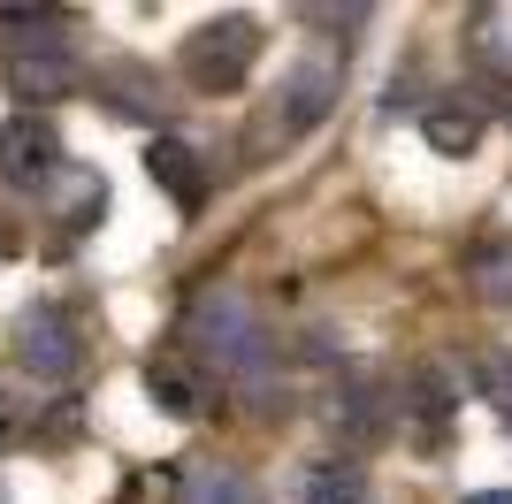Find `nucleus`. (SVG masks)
<instances>
[{
	"instance_id": "nucleus-17",
	"label": "nucleus",
	"mask_w": 512,
	"mask_h": 504,
	"mask_svg": "<svg viewBox=\"0 0 512 504\" xmlns=\"http://www.w3.org/2000/svg\"><path fill=\"white\" fill-rule=\"evenodd\" d=\"M23 436H31V405H16L8 390H0V451H16Z\"/></svg>"
},
{
	"instance_id": "nucleus-15",
	"label": "nucleus",
	"mask_w": 512,
	"mask_h": 504,
	"mask_svg": "<svg viewBox=\"0 0 512 504\" xmlns=\"http://www.w3.org/2000/svg\"><path fill=\"white\" fill-rule=\"evenodd\" d=\"M474 283L490 306H512V237H490V245L474 252Z\"/></svg>"
},
{
	"instance_id": "nucleus-9",
	"label": "nucleus",
	"mask_w": 512,
	"mask_h": 504,
	"mask_svg": "<svg viewBox=\"0 0 512 504\" xmlns=\"http://www.w3.org/2000/svg\"><path fill=\"white\" fill-rule=\"evenodd\" d=\"M146 398L161 405V413H176V420H199L207 413V382H199L176 352H161V359H146Z\"/></svg>"
},
{
	"instance_id": "nucleus-13",
	"label": "nucleus",
	"mask_w": 512,
	"mask_h": 504,
	"mask_svg": "<svg viewBox=\"0 0 512 504\" xmlns=\"http://www.w3.org/2000/svg\"><path fill=\"white\" fill-rule=\"evenodd\" d=\"M100 92H115V115H161V84L146 77L138 62H123V69H100Z\"/></svg>"
},
{
	"instance_id": "nucleus-1",
	"label": "nucleus",
	"mask_w": 512,
	"mask_h": 504,
	"mask_svg": "<svg viewBox=\"0 0 512 504\" xmlns=\"http://www.w3.org/2000/svg\"><path fill=\"white\" fill-rule=\"evenodd\" d=\"M192 344H199V359H214V375H230L237 390L268 398V375H276V344L260 336L253 306H245L237 291H199V306H192Z\"/></svg>"
},
{
	"instance_id": "nucleus-12",
	"label": "nucleus",
	"mask_w": 512,
	"mask_h": 504,
	"mask_svg": "<svg viewBox=\"0 0 512 504\" xmlns=\"http://www.w3.org/2000/svg\"><path fill=\"white\" fill-rule=\"evenodd\" d=\"M176 504H253V489H245V474H237V466H184Z\"/></svg>"
},
{
	"instance_id": "nucleus-3",
	"label": "nucleus",
	"mask_w": 512,
	"mask_h": 504,
	"mask_svg": "<svg viewBox=\"0 0 512 504\" xmlns=\"http://www.w3.org/2000/svg\"><path fill=\"white\" fill-rule=\"evenodd\" d=\"M16 359L39 382H77V367H85V329H77V314L39 298V306L16 321Z\"/></svg>"
},
{
	"instance_id": "nucleus-11",
	"label": "nucleus",
	"mask_w": 512,
	"mask_h": 504,
	"mask_svg": "<svg viewBox=\"0 0 512 504\" xmlns=\"http://www.w3.org/2000/svg\"><path fill=\"white\" fill-rule=\"evenodd\" d=\"M467 46H474V62H482V69L512 77V0L474 8V16H467Z\"/></svg>"
},
{
	"instance_id": "nucleus-18",
	"label": "nucleus",
	"mask_w": 512,
	"mask_h": 504,
	"mask_svg": "<svg viewBox=\"0 0 512 504\" xmlns=\"http://www.w3.org/2000/svg\"><path fill=\"white\" fill-rule=\"evenodd\" d=\"M467 504H512V489H482V497H467Z\"/></svg>"
},
{
	"instance_id": "nucleus-2",
	"label": "nucleus",
	"mask_w": 512,
	"mask_h": 504,
	"mask_svg": "<svg viewBox=\"0 0 512 504\" xmlns=\"http://www.w3.org/2000/svg\"><path fill=\"white\" fill-rule=\"evenodd\" d=\"M253 62H260V23L253 16H214L184 39V77L199 92H237V84L253 77Z\"/></svg>"
},
{
	"instance_id": "nucleus-16",
	"label": "nucleus",
	"mask_w": 512,
	"mask_h": 504,
	"mask_svg": "<svg viewBox=\"0 0 512 504\" xmlns=\"http://www.w3.org/2000/svg\"><path fill=\"white\" fill-rule=\"evenodd\" d=\"M482 398L497 405V413L512 420V352H497V359H482Z\"/></svg>"
},
{
	"instance_id": "nucleus-5",
	"label": "nucleus",
	"mask_w": 512,
	"mask_h": 504,
	"mask_svg": "<svg viewBox=\"0 0 512 504\" xmlns=\"http://www.w3.org/2000/svg\"><path fill=\"white\" fill-rule=\"evenodd\" d=\"M8 92L23 100V115H31L39 100H62V92H77V54H69L62 39H31L16 62H8Z\"/></svg>"
},
{
	"instance_id": "nucleus-19",
	"label": "nucleus",
	"mask_w": 512,
	"mask_h": 504,
	"mask_svg": "<svg viewBox=\"0 0 512 504\" xmlns=\"http://www.w3.org/2000/svg\"><path fill=\"white\" fill-rule=\"evenodd\" d=\"M0 245H8V237H0Z\"/></svg>"
},
{
	"instance_id": "nucleus-10",
	"label": "nucleus",
	"mask_w": 512,
	"mask_h": 504,
	"mask_svg": "<svg viewBox=\"0 0 512 504\" xmlns=\"http://www.w3.org/2000/svg\"><path fill=\"white\" fill-rule=\"evenodd\" d=\"M421 138L444 153V161H467V153L482 146V107H459V100L428 107V115H421Z\"/></svg>"
},
{
	"instance_id": "nucleus-6",
	"label": "nucleus",
	"mask_w": 512,
	"mask_h": 504,
	"mask_svg": "<svg viewBox=\"0 0 512 504\" xmlns=\"http://www.w3.org/2000/svg\"><path fill=\"white\" fill-rule=\"evenodd\" d=\"M337 84H344V54L314 46V54L291 69V84H283V130H314L321 115H329V100H337Z\"/></svg>"
},
{
	"instance_id": "nucleus-8",
	"label": "nucleus",
	"mask_w": 512,
	"mask_h": 504,
	"mask_svg": "<svg viewBox=\"0 0 512 504\" xmlns=\"http://www.w3.org/2000/svg\"><path fill=\"white\" fill-rule=\"evenodd\" d=\"M146 176H153L161 191H169V199H176L184 214H192L199 199H207V161H199V153L184 146V138H153V146H146Z\"/></svg>"
},
{
	"instance_id": "nucleus-7",
	"label": "nucleus",
	"mask_w": 512,
	"mask_h": 504,
	"mask_svg": "<svg viewBox=\"0 0 512 504\" xmlns=\"http://www.w3.org/2000/svg\"><path fill=\"white\" fill-rule=\"evenodd\" d=\"M39 191H46V214H54L62 230H92V222L107 214V176H100V168L62 161V168H54V176H46Z\"/></svg>"
},
{
	"instance_id": "nucleus-4",
	"label": "nucleus",
	"mask_w": 512,
	"mask_h": 504,
	"mask_svg": "<svg viewBox=\"0 0 512 504\" xmlns=\"http://www.w3.org/2000/svg\"><path fill=\"white\" fill-rule=\"evenodd\" d=\"M54 168H62V138H54L46 115H8V123H0V176H8V184L39 191Z\"/></svg>"
},
{
	"instance_id": "nucleus-14",
	"label": "nucleus",
	"mask_w": 512,
	"mask_h": 504,
	"mask_svg": "<svg viewBox=\"0 0 512 504\" xmlns=\"http://www.w3.org/2000/svg\"><path fill=\"white\" fill-rule=\"evenodd\" d=\"M306 504H367V482H360V466H344V459L314 466V474H306Z\"/></svg>"
}]
</instances>
